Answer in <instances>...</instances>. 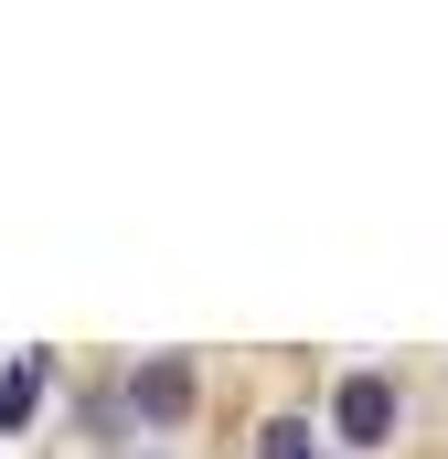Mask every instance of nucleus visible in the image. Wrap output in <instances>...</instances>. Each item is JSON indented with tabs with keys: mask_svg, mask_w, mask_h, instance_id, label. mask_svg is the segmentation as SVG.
<instances>
[{
	"mask_svg": "<svg viewBox=\"0 0 448 459\" xmlns=\"http://www.w3.org/2000/svg\"><path fill=\"white\" fill-rule=\"evenodd\" d=\"M117 395H128V428H193V406H203V374H193V352H139Z\"/></svg>",
	"mask_w": 448,
	"mask_h": 459,
	"instance_id": "obj_1",
	"label": "nucleus"
},
{
	"mask_svg": "<svg viewBox=\"0 0 448 459\" xmlns=\"http://www.w3.org/2000/svg\"><path fill=\"white\" fill-rule=\"evenodd\" d=\"M395 417H406L395 374H374V363H363V374H341V385H332V438H341L352 459H374V449H384V438H395Z\"/></svg>",
	"mask_w": 448,
	"mask_h": 459,
	"instance_id": "obj_2",
	"label": "nucleus"
},
{
	"mask_svg": "<svg viewBox=\"0 0 448 459\" xmlns=\"http://www.w3.org/2000/svg\"><path fill=\"white\" fill-rule=\"evenodd\" d=\"M54 395V352H22L11 374H0V438H22L32 428V406Z\"/></svg>",
	"mask_w": 448,
	"mask_h": 459,
	"instance_id": "obj_3",
	"label": "nucleus"
},
{
	"mask_svg": "<svg viewBox=\"0 0 448 459\" xmlns=\"http://www.w3.org/2000/svg\"><path fill=\"white\" fill-rule=\"evenodd\" d=\"M256 459H321V428L310 417H267L256 428Z\"/></svg>",
	"mask_w": 448,
	"mask_h": 459,
	"instance_id": "obj_4",
	"label": "nucleus"
},
{
	"mask_svg": "<svg viewBox=\"0 0 448 459\" xmlns=\"http://www.w3.org/2000/svg\"><path fill=\"white\" fill-rule=\"evenodd\" d=\"M86 438H128V395H117V385H97V395H86Z\"/></svg>",
	"mask_w": 448,
	"mask_h": 459,
	"instance_id": "obj_5",
	"label": "nucleus"
}]
</instances>
